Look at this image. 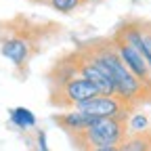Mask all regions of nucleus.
Segmentation results:
<instances>
[{
    "instance_id": "9b49d317",
    "label": "nucleus",
    "mask_w": 151,
    "mask_h": 151,
    "mask_svg": "<svg viewBox=\"0 0 151 151\" xmlns=\"http://www.w3.org/2000/svg\"><path fill=\"white\" fill-rule=\"evenodd\" d=\"M141 50L151 69V21H141Z\"/></svg>"
},
{
    "instance_id": "9d476101",
    "label": "nucleus",
    "mask_w": 151,
    "mask_h": 151,
    "mask_svg": "<svg viewBox=\"0 0 151 151\" xmlns=\"http://www.w3.org/2000/svg\"><path fill=\"white\" fill-rule=\"evenodd\" d=\"M9 116H11V122L21 130H27V128L36 126V116L25 107H13L9 111Z\"/></svg>"
},
{
    "instance_id": "0eeeda50",
    "label": "nucleus",
    "mask_w": 151,
    "mask_h": 151,
    "mask_svg": "<svg viewBox=\"0 0 151 151\" xmlns=\"http://www.w3.org/2000/svg\"><path fill=\"white\" fill-rule=\"evenodd\" d=\"M109 38H111L113 46H116V50L120 52V57H122L124 65L128 67V71L134 76L137 80H141L143 84L151 86V69H149V65H147V61H145L141 48L132 46L128 40H124L118 32H113V36H109Z\"/></svg>"
},
{
    "instance_id": "39448f33",
    "label": "nucleus",
    "mask_w": 151,
    "mask_h": 151,
    "mask_svg": "<svg viewBox=\"0 0 151 151\" xmlns=\"http://www.w3.org/2000/svg\"><path fill=\"white\" fill-rule=\"evenodd\" d=\"M71 57H73L76 67H78V73L82 76L86 82H90L94 86V90H97L101 97H116V88H113L111 80L101 71V67L90 59V55L80 44L71 50Z\"/></svg>"
},
{
    "instance_id": "ddd939ff",
    "label": "nucleus",
    "mask_w": 151,
    "mask_h": 151,
    "mask_svg": "<svg viewBox=\"0 0 151 151\" xmlns=\"http://www.w3.org/2000/svg\"><path fill=\"white\" fill-rule=\"evenodd\" d=\"M147 128H149V120H147V116H143V113H132L128 118V130L130 132H143Z\"/></svg>"
},
{
    "instance_id": "f257e3e1",
    "label": "nucleus",
    "mask_w": 151,
    "mask_h": 151,
    "mask_svg": "<svg viewBox=\"0 0 151 151\" xmlns=\"http://www.w3.org/2000/svg\"><path fill=\"white\" fill-rule=\"evenodd\" d=\"M59 36L61 23L17 15L0 23V52L21 73H25L29 61Z\"/></svg>"
},
{
    "instance_id": "dca6fc26",
    "label": "nucleus",
    "mask_w": 151,
    "mask_h": 151,
    "mask_svg": "<svg viewBox=\"0 0 151 151\" xmlns=\"http://www.w3.org/2000/svg\"><path fill=\"white\" fill-rule=\"evenodd\" d=\"M29 2H36V4H48V0H29Z\"/></svg>"
},
{
    "instance_id": "20e7f679",
    "label": "nucleus",
    "mask_w": 151,
    "mask_h": 151,
    "mask_svg": "<svg viewBox=\"0 0 151 151\" xmlns=\"http://www.w3.org/2000/svg\"><path fill=\"white\" fill-rule=\"evenodd\" d=\"M97 90L90 82H86L82 76L69 80L65 86L57 88V90H48V103L55 109H67V107H78L80 103L97 97Z\"/></svg>"
},
{
    "instance_id": "f03ea898",
    "label": "nucleus",
    "mask_w": 151,
    "mask_h": 151,
    "mask_svg": "<svg viewBox=\"0 0 151 151\" xmlns=\"http://www.w3.org/2000/svg\"><path fill=\"white\" fill-rule=\"evenodd\" d=\"M80 46L90 55V59L101 67V71L111 80L116 88V97L137 109L145 103H151V86L143 84L128 71L120 52L116 50L111 38H92V40L80 42Z\"/></svg>"
},
{
    "instance_id": "7ed1b4c3",
    "label": "nucleus",
    "mask_w": 151,
    "mask_h": 151,
    "mask_svg": "<svg viewBox=\"0 0 151 151\" xmlns=\"http://www.w3.org/2000/svg\"><path fill=\"white\" fill-rule=\"evenodd\" d=\"M128 120L124 118H101L94 120L84 132L69 137L76 151H94L107 147H120L128 137Z\"/></svg>"
},
{
    "instance_id": "4468645a",
    "label": "nucleus",
    "mask_w": 151,
    "mask_h": 151,
    "mask_svg": "<svg viewBox=\"0 0 151 151\" xmlns=\"http://www.w3.org/2000/svg\"><path fill=\"white\" fill-rule=\"evenodd\" d=\"M38 145H40V149H42V151H48V147H46V134H44L42 130L38 132Z\"/></svg>"
},
{
    "instance_id": "1a4fd4ad",
    "label": "nucleus",
    "mask_w": 151,
    "mask_h": 151,
    "mask_svg": "<svg viewBox=\"0 0 151 151\" xmlns=\"http://www.w3.org/2000/svg\"><path fill=\"white\" fill-rule=\"evenodd\" d=\"M120 151H151V128L143 132H128L120 145Z\"/></svg>"
},
{
    "instance_id": "2eb2a0df",
    "label": "nucleus",
    "mask_w": 151,
    "mask_h": 151,
    "mask_svg": "<svg viewBox=\"0 0 151 151\" xmlns=\"http://www.w3.org/2000/svg\"><path fill=\"white\" fill-rule=\"evenodd\" d=\"M94 151H120V147H107V149H94Z\"/></svg>"
},
{
    "instance_id": "423d86ee",
    "label": "nucleus",
    "mask_w": 151,
    "mask_h": 151,
    "mask_svg": "<svg viewBox=\"0 0 151 151\" xmlns=\"http://www.w3.org/2000/svg\"><path fill=\"white\" fill-rule=\"evenodd\" d=\"M76 109L94 118V120H101V118H124V120H128L134 113V109L130 105H126L124 101H120L118 97H101V94L80 103Z\"/></svg>"
},
{
    "instance_id": "6e6552de",
    "label": "nucleus",
    "mask_w": 151,
    "mask_h": 151,
    "mask_svg": "<svg viewBox=\"0 0 151 151\" xmlns=\"http://www.w3.org/2000/svg\"><path fill=\"white\" fill-rule=\"evenodd\" d=\"M52 122L59 126L67 137H73L78 132H84L92 122L94 118L86 116V113L78 111V109H69V111H61V113H55L52 116Z\"/></svg>"
},
{
    "instance_id": "f8f14e48",
    "label": "nucleus",
    "mask_w": 151,
    "mask_h": 151,
    "mask_svg": "<svg viewBox=\"0 0 151 151\" xmlns=\"http://www.w3.org/2000/svg\"><path fill=\"white\" fill-rule=\"evenodd\" d=\"M82 4H84L82 0H48V6L57 13H61V15H69L76 9H80Z\"/></svg>"
},
{
    "instance_id": "f3484780",
    "label": "nucleus",
    "mask_w": 151,
    "mask_h": 151,
    "mask_svg": "<svg viewBox=\"0 0 151 151\" xmlns=\"http://www.w3.org/2000/svg\"><path fill=\"white\" fill-rule=\"evenodd\" d=\"M84 4H94V2H101V0H82Z\"/></svg>"
}]
</instances>
